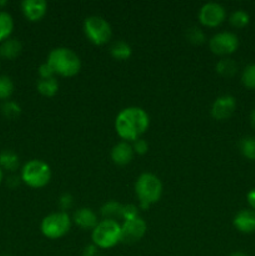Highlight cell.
I'll return each mask as SVG.
<instances>
[{
  "mask_svg": "<svg viewBox=\"0 0 255 256\" xmlns=\"http://www.w3.org/2000/svg\"><path fill=\"white\" fill-rule=\"evenodd\" d=\"M122 208H124L122 204L115 200H110L100 208V215L102 219L119 222V220H122Z\"/></svg>",
  "mask_w": 255,
  "mask_h": 256,
  "instance_id": "18",
  "label": "cell"
},
{
  "mask_svg": "<svg viewBox=\"0 0 255 256\" xmlns=\"http://www.w3.org/2000/svg\"><path fill=\"white\" fill-rule=\"evenodd\" d=\"M99 248L95 246L94 244H90V245H86V246L84 248V250H82V256H99Z\"/></svg>",
  "mask_w": 255,
  "mask_h": 256,
  "instance_id": "33",
  "label": "cell"
},
{
  "mask_svg": "<svg viewBox=\"0 0 255 256\" xmlns=\"http://www.w3.org/2000/svg\"><path fill=\"white\" fill-rule=\"evenodd\" d=\"M72 222L78 228L82 230H94L95 226L99 224V216L96 212L90 208H80L72 214Z\"/></svg>",
  "mask_w": 255,
  "mask_h": 256,
  "instance_id": "12",
  "label": "cell"
},
{
  "mask_svg": "<svg viewBox=\"0 0 255 256\" xmlns=\"http://www.w3.org/2000/svg\"><path fill=\"white\" fill-rule=\"evenodd\" d=\"M185 36H186L188 42L194 45H202L206 42V34H205V32L202 28L196 26V25H192V26L188 28L186 32H185Z\"/></svg>",
  "mask_w": 255,
  "mask_h": 256,
  "instance_id": "23",
  "label": "cell"
},
{
  "mask_svg": "<svg viewBox=\"0 0 255 256\" xmlns=\"http://www.w3.org/2000/svg\"><path fill=\"white\" fill-rule=\"evenodd\" d=\"M85 36L95 45H105L110 42L112 38V28L105 18L100 15H90L82 24Z\"/></svg>",
  "mask_w": 255,
  "mask_h": 256,
  "instance_id": "7",
  "label": "cell"
},
{
  "mask_svg": "<svg viewBox=\"0 0 255 256\" xmlns=\"http://www.w3.org/2000/svg\"><path fill=\"white\" fill-rule=\"evenodd\" d=\"M242 82L248 89L255 90V64L245 66L242 74Z\"/></svg>",
  "mask_w": 255,
  "mask_h": 256,
  "instance_id": "28",
  "label": "cell"
},
{
  "mask_svg": "<svg viewBox=\"0 0 255 256\" xmlns=\"http://www.w3.org/2000/svg\"><path fill=\"white\" fill-rule=\"evenodd\" d=\"M215 69H216L218 74L222 75V76L232 78L238 74L239 65H238V62H235L234 59L226 56V58H222V59H220L219 62H216Z\"/></svg>",
  "mask_w": 255,
  "mask_h": 256,
  "instance_id": "20",
  "label": "cell"
},
{
  "mask_svg": "<svg viewBox=\"0 0 255 256\" xmlns=\"http://www.w3.org/2000/svg\"><path fill=\"white\" fill-rule=\"evenodd\" d=\"M58 202H59L60 212H68V210H70L74 206V196L70 192H64L62 195H60Z\"/></svg>",
  "mask_w": 255,
  "mask_h": 256,
  "instance_id": "30",
  "label": "cell"
},
{
  "mask_svg": "<svg viewBox=\"0 0 255 256\" xmlns=\"http://www.w3.org/2000/svg\"><path fill=\"white\" fill-rule=\"evenodd\" d=\"M22 12L30 22H39L46 15L48 2L45 0H24L22 2Z\"/></svg>",
  "mask_w": 255,
  "mask_h": 256,
  "instance_id": "14",
  "label": "cell"
},
{
  "mask_svg": "<svg viewBox=\"0 0 255 256\" xmlns=\"http://www.w3.org/2000/svg\"><path fill=\"white\" fill-rule=\"evenodd\" d=\"M14 26V19L12 15L5 10H0V44L12 38Z\"/></svg>",
  "mask_w": 255,
  "mask_h": 256,
  "instance_id": "21",
  "label": "cell"
},
{
  "mask_svg": "<svg viewBox=\"0 0 255 256\" xmlns=\"http://www.w3.org/2000/svg\"><path fill=\"white\" fill-rule=\"evenodd\" d=\"M246 199H248V202H249L250 208H252V210H255V189L250 190V192H248Z\"/></svg>",
  "mask_w": 255,
  "mask_h": 256,
  "instance_id": "35",
  "label": "cell"
},
{
  "mask_svg": "<svg viewBox=\"0 0 255 256\" xmlns=\"http://www.w3.org/2000/svg\"><path fill=\"white\" fill-rule=\"evenodd\" d=\"M72 225V216L68 212H55L52 214L46 215L42 220L40 224V230L42 235L48 239L58 240L64 238L68 232H70Z\"/></svg>",
  "mask_w": 255,
  "mask_h": 256,
  "instance_id": "6",
  "label": "cell"
},
{
  "mask_svg": "<svg viewBox=\"0 0 255 256\" xmlns=\"http://www.w3.org/2000/svg\"><path fill=\"white\" fill-rule=\"evenodd\" d=\"M92 242L99 249H112L122 242V224L115 220H100L92 232Z\"/></svg>",
  "mask_w": 255,
  "mask_h": 256,
  "instance_id": "5",
  "label": "cell"
},
{
  "mask_svg": "<svg viewBox=\"0 0 255 256\" xmlns=\"http://www.w3.org/2000/svg\"><path fill=\"white\" fill-rule=\"evenodd\" d=\"M110 55L114 59L119 60V62H124L132 58V48L129 42H124V40H115L112 42L109 48Z\"/></svg>",
  "mask_w": 255,
  "mask_h": 256,
  "instance_id": "17",
  "label": "cell"
},
{
  "mask_svg": "<svg viewBox=\"0 0 255 256\" xmlns=\"http://www.w3.org/2000/svg\"><path fill=\"white\" fill-rule=\"evenodd\" d=\"M132 149H134L135 155H145L148 152H149V142L145 139L140 138V139L135 140V142H132Z\"/></svg>",
  "mask_w": 255,
  "mask_h": 256,
  "instance_id": "31",
  "label": "cell"
},
{
  "mask_svg": "<svg viewBox=\"0 0 255 256\" xmlns=\"http://www.w3.org/2000/svg\"><path fill=\"white\" fill-rule=\"evenodd\" d=\"M239 149L242 156L249 160H255V138H242L239 142Z\"/></svg>",
  "mask_w": 255,
  "mask_h": 256,
  "instance_id": "26",
  "label": "cell"
},
{
  "mask_svg": "<svg viewBox=\"0 0 255 256\" xmlns=\"http://www.w3.org/2000/svg\"><path fill=\"white\" fill-rule=\"evenodd\" d=\"M110 155H112V160L114 164L119 165V166H125L132 162L135 152L132 142L122 140L112 146Z\"/></svg>",
  "mask_w": 255,
  "mask_h": 256,
  "instance_id": "13",
  "label": "cell"
},
{
  "mask_svg": "<svg viewBox=\"0 0 255 256\" xmlns=\"http://www.w3.org/2000/svg\"><path fill=\"white\" fill-rule=\"evenodd\" d=\"M20 166L19 155L12 150H2L0 152V168L9 172H15Z\"/></svg>",
  "mask_w": 255,
  "mask_h": 256,
  "instance_id": "19",
  "label": "cell"
},
{
  "mask_svg": "<svg viewBox=\"0 0 255 256\" xmlns=\"http://www.w3.org/2000/svg\"><path fill=\"white\" fill-rule=\"evenodd\" d=\"M235 229L242 234H252L255 232V210L244 209L235 215L232 220Z\"/></svg>",
  "mask_w": 255,
  "mask_h": 256,
  "instance_id": "15",
  "label": "cell"
},
{
  "mask_svg": "<svg viewBox=\"0 0 255 256\" xmlns=\"http://www.w3.org/2000/svg\"><path fill=\"white\" fill-rule=\"evenodd\" d=\"M22 42L16 38H9L0 44V58L6 60H14L22 54Z\"/></svg>",
  "mask_w": 255,
  "mask_h": 256,
  "instance_id": "16",
  "label": "cell"
},
{
  "mask_svg": "<svg viewBox=\"0 0 255 256\" xmlns=\"http://www.w3.org/2000/svg\"><path fill=\"white\" fill-rule=\"evenodd\" d=\"M36 89L42 96L52 98L59 92V82L56 78H50V79H39L36 84Z\"/></svg>",
  "mask_w": 255,
  "mask_h": 256,
  "instance_id": "22",
  "label": "cell"
},
{
  "mask_svg": "<svg viewBox=\"0 0 255 256\" xmlns=\"http://www.w3.org/2000/svg\"><path fill=\"white\" fill-rule=\"evenodd\" d=\"M2 180H4V170H2V168H0V185H2Z\"/></svg>",
  "mask_w": 255,
  "mask_h": 256,
  "instance_id": "37",
  "label": "cell"
},
{
  "mask_svg": "<svg viewBox=\"0 0 255 256\" xmlns=\"http://www.w3.org/2000/svg\"><path fill=\"white\" fill-rule=\"evenodd\" d=\"M52 176V168L44 160L32 159L25 162L22 166L20 178L24 184L32 189H42L50 182Z\"/></svg>",
  "mask_w": 255,
  "mask_h": 256,
  "instance_id": "4",
  "label": "cell"
},
{
  "mask_svg": "<svg viewBox=\"0 0 255 256\" xmlns=\"http://www.w3.org/2000/svg\"><path fill=\"white\" fill-rule=\"evenodd\" d=\"M14 89L15 86L12 78L8 75H0V100L8 102L14 94Z\"/></svg>",
  "mask_w": 255,
  "mask_h": 256,
  "instance_id": "25",
  "label": "cell"
},
{
  "mask_svg": "<svg viewBox=\"0 0 255 256\" xmlns=\"http://www.w3.org/2000/svg\"><path fill=\"white\" fill-rule=\"evenodd\" d=\"M140 216V208L135 204H126L122 208V222Z\"/></svg>",
  "mask_w": 255,
  "mask_h": 256,
  "instance_id": "29",
  "label": "cell"
},
{
  "mask_svg": "<svg viewBox=\"0 0 255 256\" xmlns=\"http://www.w3.org/2000/svg\"><path fill=\"white\" fill-rule=\"evenodd\" d=\"M148 232V224L142 216L125 220L122 224V242L135 244L145 236Z\"/></svg>",
  "mask_w": 255,
  "mask_h": 256,
  "instance_id": "10",
  "label": "cell"
},
{
  "mask_svg": "<svg viewBox=\"0 0 255 256\" xmlns=\"http://www.w3.org/2000/svg\"><path fill=\"white\" fill-rule=\"evenodd\" d=\"M2 112L5 118H8L10 120H14L22 115V106L16 102L8 100V102H4V104H2Z\"/></svg>",
  "mask_w": 255,
  "mask_h": 256,
  "instance_id": "27",
  "label": "cell"
},
{
  "mask_svg": "<svg viewBox=\"0 0 255 256\" xmlns=\"http://www.w3.org/2000/svg\"><path fill=\"white\" fill-rule=\"evenodd\" d=\"M239 38L235 32H216L209 40V48L212 52L224 58L234 54L239 48Z\"/></svg>",
  "mask_w": 255,
  "mask_h": 256,
  "instance_id": "8",
  "label": "cell"
},
{
  "mask_svg": "<svg viewBox=\"0 0 255 256\" xmlns=\"http://www.w3.org/2000/svg\"><path fill=\"white\" fill-rule=\"evenodd\" d=\"M6 5H8L6 0H0V8H4L6 6Z\"/></svg>",
  "mask_w": 255,
  "mask_h": 256,
  "instance_id": "39",
  "label": "cell"
},
{
  "mask_svg": "<svg viewBox=\"0 0 255 256\" xmlns=\"http://www.w3.org/2000/svg\"><path fill=\"white\" fill-rule=\"evenodd\" d=\"M250 122H252V128H255V108H254V110L252 112V115H250Z\"/></svg>",
  "mask_w": 255,
  "mask_h": 256,
  "instance_id": "36",
  "label": "cell"
},
{
  "mask_svg": "<svg viewBox=\"0 0 255 256\" xmlns=\"http://www.w3.org/2000/svg\"><path fill=\"white\" fill-rule=\"evenodd\" d=\"M46 62L55 72V75L72 78L82 70V59L74 50L66 46L52 49L48 55Z\"/></svg>",
  "mask_w": 255,
  "mask_h": 256,
  "instance_id": "2",
  "label": "cell"
},
{
  "mask_svg": "<svg viewBox=\"0 0 255 256\" xmlns=\"http://www.w3.org/2000/svg\"><path fill=\"white\" fill-rule=\"evenodd\" d=\"M39 76L40 79H50V78H55V72L48 62H42L39 66Z\"/></svg>",
  "mask_w": 255,
  "mask_h": 256,
  "instance_id": "32",
  "label": "cell"
},
{
  "mask_svg": "<svg viewBox=\"0 0 255 256\" xmlns=\"http://www.w3.org/2000/svg\"><path fill=\"white\" fill-rule=\"evenodd\" d=\"M150 126V116L140 106H128L122 109L115 119L116 134L124 142H132L140 139Z\"/></svg>",
  "mask_w": 255,
  "mask_h": 256,
  "instance_id": "1",
  "label": "cell"
},
{
  "mask_svg": "<svg viewBox=\"0 0 255 256\" xmlns=\"http://www.w3.org/2000/svg\"><path fill=\"white\" fill-rule=\"evenodd\" d=\"M162 182L158 175L152 172H142L135 182V194L139 199V208L148 210L156 204L162 196Z\"/></svg>",
  "mask_w": 255,
  "mask_h": 256,
  "instance_id": "3",
  "label": "cell"
},
{
  "mask_svg": "<svg viewBox=\"0 0 255 256\" xmlns=\"http://www.w3.org/2000/svg\"><path fill=\"white\" fill-rule=\"evenodd\" d=\"M200 24L208 28H216L226 19V9L224 5L216 2H205L199 10Z\"/></svg>",
  "mask_w": 255,
  "mask_h": 256,
  "instance_id": "9",
  "label": "cell"
},
{
  "mask_svg": "<svg viewBox=\"0 0 255 256\" xmlns=\"http://www.w3.org/2000/svg\"><path fill=\"white\" fill-rule=\"evenodd\" d=\"M229 22L232 26L236 28V29H242L250 22V15L242 9L235 10L230 14Z\"/></svg>",
  "mask_w": 255,
  "mask_h": 256,
  "instance_id": "24",
  "label": "cell"
},
{
  "mask_svg": "<svg viewBox=\"0 0 255 256\" xmlns=\"http://www.w3.org/2000/svg\"><path fill=\"white\" fill-rule=\"evenodd\" d=\"M230 256H249V255L245 254V252H234V254H232Z\"/></svg>",
  "mask_w": 255,
  "mask_h": 256,
  "instance_id": "38",
  "label": "cell"
},
{
  "mask_svg": "<svg viewBox=\"0 0 255 256\" xmlns=\"http://www.w3.org/2000/svg\"><path fill=\"white\" fill-rule=\"evenodd\" d=\"M20 182H22V178L16 176V175H10L6 180V184L9 185L10 188H12V189L16 186H19Z\"/></svg>",
  "mask_w": 255,
  "mask_h": 256,
  "instance_id": "34",
  "label": "cell"
},
{
  "mask_svg": "<svg viewBox=\"0 0 255 256\" xmlns=\"http://www.w3.org/2000/svg\"><path fill=\"white\" fill-rule=\"evenodd\" d=\"M236 99L232 95H222L212 105V116L215 120H228L236 110Z\"/></svg>",
  "mask_w": 255,
  "mask_h": 256,
  "instance_id": "11",
  "label": "cell"
}]
</instances>
